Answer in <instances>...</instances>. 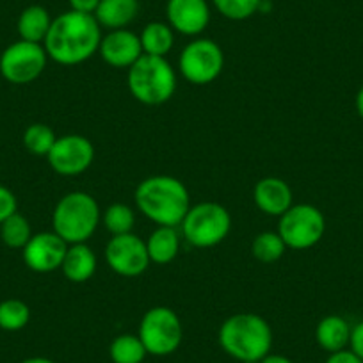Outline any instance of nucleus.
Returning <instances> with one entry per match:
<instances>
[{"label":"nucleus","mask_w":363,"mask_h":363,"mask_svg":"<svg viewBox=\"0 0 363 363\" xmlns=\"http://www.w3.org/2000/svg\"><path fill=\"white\" fill-rule=\"evenodd\" d=\"M143 54L155 55V57H166L167 52L173 48L174 34L171 26L164 22H152L143 29L141 36Z\"/></svg>","instance_id":"22"},{"label":"nucleus","mask_w":363,"mask_h":363,"mask_svg":"<svg viewBox=\"0 0 363 363\" xmlns=\"http://www.w3.org/2000/svg\"><path fill=\"white\" fill-rule=\"evenodd\" d=\"M166 15L171 29L186 36H198L211 22L207 0H167Z\"/></svg>","instance_id":"14"},{"label":"nucleus","mask_w":363,"mask_h":363,"mask_svg":"<svg viewBox=\"0 0 363 363\" xmlns=\"http://www.w3.org/2000/svg\"><path fill=\"white\" fill-rule=\"evenodd\" d=\"M52 18L43 6H29L18 18V34L23 41L41 43L50 30Z\"/></svg>","instance_id":"21"},{"label":"nucleus","mask_w":363,"mask_h":363,"mask_svg":"<svg viewBox=\"0 0 363 363\" xmlns=\"http://www.w3.org/2000/svg\"><path fill=\"white\" fill-rule=\"evenodd\" d=\"M128 89L146 106H160L174 95L177 73L166 57L143 54L128 68Z\"/></svg>","instance_id":"5"},{"label":"nucleus","mask_w":363,"mask_h":363,"mask_svg":"<svg viewBox=\"0 0 363 363\" xmlns=\"http://www.w3.org/2000/svg\"><path fill=\"white\" fill-rule=\"evenodd\" d=\"M139 211L159 226H178L191 208L187 187L167 174L145 178L135 189Z\"/></svg>","instance_id":"2"},{"label":"nucleus","mask_w":363,"mask_h":363,"mask_svg":"<svg viewBox=\"0 0 363 363\" xmlns=\"http://www.w3.org/2000/svg\"><path fill=\"white\" fill-rule=\"evenodd\" d=\"M146 354H148V351H146L139 335H118L109 345V356L113 363H143Z\"/></svg>","instance_id":"23"},{"label":"nucleus","mask_w":363,"mask_h":363,"mask_svg":"<svg viewBox=\"0 0 363 363\" xmlns=\"http://www.w3.org/2000/svg\"><path fill=\"white\" fill-rule=\"evenodd\" d=\"M30 308L20 299H6L0 303V328L6 331H20L29 324Z\"/></svg>","instance_id":"28"},{"label":"nucleus","mask_w":363,"mask_h":363,"mask_svg":"<svg viewBox=\"0 0 363 363\" xmlns=\"http://www.w3.org/2000/svg\"><path fill=\"white\" fill-rule=\"evenodd\" d=\"M61 271L73 284H84L96 271V255L86 242L69 244L62 260Z\"/></svg>","instance_id":"17"},{"label":"nucleus","mask_w":363,"mask_h":363,"mask_svg":"<svg viewBox=\"0 0 363 363\" xmlns=\"http://www.w3.org/2000/svg\"><path fill=\"white\" fill-rule=\"evenodd\" d=\"M285 246L284 239L278 232H262L258 233L251 244V253L257 260L264 262V264H272V262L280 260L284 257Z\"/></svg>","instance_id":"24"},{"label":"nucleus","mask_w":363,"mask_h":363,"mask_svg":"<svg viewBox=\"0 0 363 363\" xmlns=\"http://www.w3.org/2000/svg\"><path fill=\"white\" fill-rule=\"evenodd\" d=\"M47 59V50L41 43L20 40L0 55V73L11 84H30L43 73Z\"/></svg>","instance_id":"10"},{"label":"nucleus","mask_w":363,"mask_h":363,"mask_svg":"<svg viewBox=\"0 0 363 363\" xmlns=\"http://www.w3.org/2000/svg\"><path fill=\"white\" fill-rule=\"evenodd\" d=\"M52 169L65 177H75L84 173L95 159V146L87 138L79 134H68L55 139L47 155Z\"/></svg>","instance_id":"11"},{"label":"nucleus","mask_w":363,"mask_h":363,"mask_svg":"<svg viewBox=\"0 0 363 363\" xmlns=\"http://www.w3.org/2000/svg\"><path fill=\"white\" fill-rule=\"evenodd\" d=\"M146 250H148L150 262L153 264L162 265L173 262L180 251V235L177 226H159L153 230L146 240Z\"/></svg>","instance_id":"20"},{"label":"nucleus","mask_w":363,"mask_h":363,"mask_svg":"<svg viewBox=\"0 0 363 363\" xmlns=\"http://www.w3.org/2000/svg\"><path fill=\"white\" fill-rule=\"evenodd\" d=\"M55 139H57L55 132L45 123H33L23 132V146L27 152L36 157H47Z\"/></svg>","instance_id":"25"},{"label":"nucleus","mask_w":363,"mask_h":363,"mask_svg":"<svg viewBox=\"0 0 363 363\" xmlns=\"http://www.w3.org/2000/svg\"><path fill=\"white\" fill-rule=\"evenodd\" d=\"M0 235H2L6 246L13 247V250H20V247L23 250L33 237V232H30L29 221L22 214L15 212L0 225Z\"/></svg>","instance_id":"26"},{"label":"nucleus","mask_w":363,"mask_h":363,"mask_svg":"<svg viewBox=\"0 0 363 363\" xmlns=\"http://www.w3.org/2000/svg\"><path fill=\"white\" fill-rule=\"evenodd\" d=\"M218 340L233 359L258 363L271 352L272 331L267 320L257 313H235L221 324Z\"/></svg>","instance_id":"3"},{"label":"nucleus","mask_w":363,"mask_h":363,"mask_svg":"<svg viewBox=\"0 0 363 363\" xmlns=\"http://www.w3.org/2000/svg\"><path fill=\"white\" fill-rule=\"evenodd\" d=\"M184 239L194 247H212L221 244L232 228L230 212L214 201L193 205L180 223Z\"/></svg>","instance_id":"6"},{"label":"nucleus","mask_w":363,"mask_h":363,"mask_svg":"<svg viewBox=\"0 0 363 363\" xmlns=\"http://www.w3.org/2000/svg\"><path fill=\"white\" fill-rule=\"evenodd\" d=\"M99 52L109 66L130 68L143 55V47L138 34L128 29H118L102 36Z\"/></svg>","instance_id":"15"},{"label":"nucleus","mask_w":363,"mask_h":363,"mask_svg":"<svg viewBox=\"0 0 363 363\" xmlns=\"http://www.w3.org/2000/svg\"><path fill=\"white\" fill-rule=\"evenodd\" d=\"M102 221L107 232L113 237L125 235V233H132V228L135 225V214L128 205L113 203L106 208Z\"/></svg>","instance_id":"27"},{"label":"nucleus","mask_w":363,"mask_h":363,"mask_svg":"<svg viewBox=\"0 0 363 363\" xmlns=\"http://www.w3.org/2000/svg\"><path fill=\"white\" fill-rule=\"evenodd\" d=\"M16 207H18V203H16L15 194H13L8 187L0 186V225H2L9 216L15 214Z\"/></svg>","instance_id":"30"},{"label":"nucleus","mask_w":363,"mask_h":363,"mask_svg":"<svg viewBox=\"0 0 363 363\" xmlns=\"http://www.w3.org/2000/svg\"><path fill=\"white\" fill-rule=\"evenodd\" d=\"M139 13V0H100L95 18L100 27L109 30L127 29Z\"/></svg>","instance_id":"18"},{"label":"nucleus","mask_w":363,"mask_h":363,"mask_svg":"<svg viewBox=\"0 0 363 363\" xmlns=\"http://www.w3.org/2000/svg\"><path fill=\"white\" fill-rule=\"evenodd\" d=\"M326 232V219L317 207L308 203L292 205L284 216H280L278 233L285 246L292 250L313 247Z\"/></svg>","instance_id":"8"},{"label":"nucleus","mask_w":363,"mask_h":363,"mask_svg":"<svg viewBox=\"0 0 363 363\" xmlns=\"http://www.w3.org/2000/svg\"><path fill=\"white\" fill-rule=\"evenodd\" d=\"M351 330L347 320L340 315H328L319 320L315 328V340L320 349L331 352L344 351L351 340Z\"/></svg>","instance_id":"19"},{"label":"nucleus","mask_w":363,"mask_h":363,"mask_svg":"<svg viewBox=\"0 0 363 363\" xmlns=\"http://www.w3.org/2000/svg\"><path fill=\"white\" fill-rule=\"evenodd\" d=\"M99 4H100V0H69L72 11L86 13V15H95Z\"/></svg>","instance_id":"33"},{"label":"nucleus","mask_w":363,"mask_h":363,"mask_svg":"<svg viewBox=\"0 0 363 363\" xmlns=\"http://www.w3.org/2000/svg\"><path fill=\"white\" fill-rule=\"evenodd\" d=\"M102 30L93 15L68 11L52 20L45 38V50L52 61L75 66L87 61L99 52Z\"/></svg>","instance_id":"1"},{"label":"nucleus","mask_w":363,"mask_h":363,"mask_svg":"<svg viewBox=\"0 0 363 363\" xmlns=\"http://www.w3.org/2000/svg\"><path fill=\"white\" fill-rule=\"evenodd\" d=\"M178 66L184 79L196 86H205L221 75L225 68V54L216 41L200 38L191 41L182 50Z\"/></svg>","instance_id":"9"},{"label":"nucleus","mask_w":363,"mask_h":363,"mask_svg":"<svg viewBox=\"0 0 363 363\" xmlns=\"http://www.w3.org/2000/svg\"><path fill=\"white\" fill-rule=\"evenodd\" d=\"M219 13L228 20H246L262 8V0H212Z\"/></svg>","instance_id":"29"},{"label":"nucleus","mask_w":363,"mask_h":363,"mask_svg":"<svg viewBox=\"0 0 363 363\" xmlns=\"http://www.w3.org/2000/svg\"><path fill=\"white\" fill-rule=\"evenodd\" d=\"M68 244L55 232H41L30 237L23 247V262L34 272H52L61 269Z\"/></svg>","instance_id":"13"},{"label":"nucleus","mask_w":363,"mask_h":363,"mask_svg":"<svg viewBox=\"0 0 363 363\" xmlns=\"http://www.w3.org/2000/svg\"><path fill=\"white\" fill-rule=\"evenodd\" d=\"M356 111H358L359 116L363 118V86L359 87L358 95H356Z\"/></svg>","instance_id":"35"},{"label":"nucleus","mask_w":363,"mask_h":363,"mask_svg":"<svg viewBox=\"0 0 363 363\" xmlns=\"http://www.w3.org/2000/svg\"><path fill=\"white\" fill-rule=\"evenodd\" d=\"M22 363H55V362L50 358H45V356H33V358L23 359Z\"/></svg>","instance_id":"36"},{"label":"nucleus","mask_w":363,"mask_h":363,"mask_svg":"<svg viewBox=\"0 0 363 363\" xmlns=\"http://www.w3.org/2000/svg\"><path fill=\"white\" fill-rule=\"evenodd\" d=\"M258 363H294V362L284 354H271V352H269V354L264 356Z\"/></svg>","instance_id":"34"},{"label":"nucleus","mask_w":363,"mask_h":363,"mask_svg":"<svg viewBox=\"0 0 363 363\" xmlns=\"http://www.w3.org/2000/svg\"><path fill=\"white\" fill-rule=\"evenodd\" d=\"M253 200L257 207L267 216H284L292 207V191L281 178L265 177L257 182L253 189Z\"/></svg>","instance_id":"16"},{"label":"nucleus","mask_w":363,"mask_h":363,"mask_svg":"<svg viewBox=\"0 0 363 363\" xmlns=\"http://www.w3.org/2000/svg\"><path fill=\"white\" fill-rule=\"evenodd\" d=\"M100 207L91 194L84 191H73L65 194L55 205L52 223L54 232L66 244L86 242L100 223Z\"/></svg>","instance_id":"4"},{"label":"nucleus","mask_w":363,"mask_h":363,"mask_svg":"<svg viewBox=\"0 0 363 363\" xmlns=\"http://www.w3.org/2000/svg\"><path fill=\"white\" fill-rule=\"evenodd\" d=\"M138 335L148 354L167 356L180 347L184 328L174 310L167 306H153L143 315Z\"/></svg>","instance_id":"7"},{"label":"nucleus","mask_w":363,"mask_h":363,"mask_svg":"<svg viewBox=\"0 0 363 363\" xmlns=\"http://www.w3.org/2000/svg\"><path fill=\"white\" fill-rule=\"evenodd\" d=\"M326 363H363L351 349H344V351H338V352H331L328 356Z\"/></svg>","instance_id":"32"},{"label":"nucleus","mask_w":363,"mask_h":363,"mask_svg":"<svg viewBox=\"0 0 363 363\" xmlns=\"http://www.w3.org/2000/svg\"><path fill=\"white\" fill-rule=\"evenodd\" d=\"M106 260L116 274L127 278L139 277L150 265L146 242L134 233L114 235L106 246Z\"/></svg>","instance_id":"12"},{"label":"nucleus","mask_w":363,"mask_h":363,"mask_svg":"<svg viewBox=\"0 0 363 363\" xmlns=\"http://www.w3.org/2000/svg\"><path fill=\"white\" fill-rule=\"evenodd\" d=\"M349 345H351V351L363 362V320L356 324L351 330V340H349Z\"/></svg>","instance_id":"31"}]
</instances>
